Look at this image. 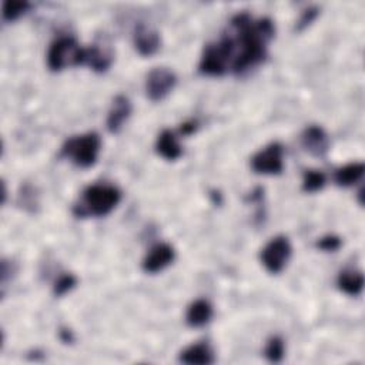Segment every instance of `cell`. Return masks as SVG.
Masks as SVG:
<instances>
[{
    "mask_svg": "<svg viewBox=\"0 0 365 365\" xmlns=\"http://www.w3.org/2000/svg\"><path fill=\"white\" fill-rule=\"evenodd\" d=\"M133 44L137 53L143 57H150L156 54L162 47V37L157 30L138 23L133 32Z\"/></svg>",
    "mask_w": 365,
    "mask_h": 365,
    "instance_id": "9",
    "label": "cell"
},
{
    "mask_svg": "<svg viewBox=\"0 0 365 365\" xmlns=\"http://www.w3.org/2000/svg\"><path fill=\"white\" fill-rule=\"evenodd\" d=\"M327 184V177L320 170H306L303 177V190L306 193L321 191Z\"/></svg>",
    "mask_w": 365,
    "mask_h": 365,
    "instance_id": "18",
    "label": "cell"
},
{
    "mask_svg": "<svg viewBox=\"0 0 365 365\" xmlns=\"http://www.w3.org/2000/svg\"><path fill=\"white\" fill-rule=\"evenodd\" d=\"M337 285H338L340 291H342L344 294L351 296V297H357L362 293L364 275L358 270H352V268L342 270L340 273L338 278H337Z\"/></svg>",
    "mask_w": 365,
    "mask_h": 365,
    "instance_id": "15",
    "label": "cell"
},
{
    "mask_svg": "<svg viewBox=\"0 0 365 365\" xmlns=\"http://www.w3.org/2000/svg\"><path fill=\"white\" fill-rule=\"evenodd\" d=\"M19 201L26 210H29V207H30L32 211H35V207L39 205L37 194L35 193V189L28 184L23 186V191L19 194Z\"/></svg>",
    "mask_w": 365,
    "mask_h": 365,
    "instance_id": "23",
    "label": "cell"
},
{
    "mask_svg": "<svg viewBox=\"0 0 365 365\" xmlns=\"http://www.w3.org/2000/svg\"><path fill=\"white\" fill-rule=\"evenodd\" d=\"M121 191L110 184H93L83 190L80 200L73 205V214L78 218L104 217L120 203Z\"/></svg>",
    "mask_w": 365,
    "mask_h": 365,
    "instance_id": "2",
    "label": "cell"
},
{
    "mask_svg": "<svg viewBox=\"0 0 365 365\" xmlns=\"http://www.w3.org/2000/svg\"><path fill=\"white\" fill-rule=\"evenodd\" d=\"M318 13H320V9L316 8V6H311V8L306 9V11L303 12L300 20H299L297 25H296V30H297V32H303L304 29H307V28L317 19Z\"/></svg>",
    "mask_w": 365,
    "mask_h": 365,
    "instance_id": "24",
    "label": "cell"
},
{
    "mask_svg": "<svg viewBox=\"0 0 365 365\" xmlns=\"http://www.w3.org/2000/svg\"><path fill=\"white\" fill-rule=\"evenodd\" d=\"M179 361L189 365H210L215 362V355L210 344L197 342L183 349L179 355Z\"/></svg>",
    "mask_w": 365,
    "mask_h": 365,
    "instance_id": "12",
    "label": "cell"
},
{
    "mask_svg": "<svg viewBox=\"0 0 365 365\" xmlns=\"http://www.w3.org/2000/svg\"><path fill=\"white\" fill-rule=\"evenodd\" d=\"M86 47H82L76 39L63 36L56 39L47 52V67L52 71H61L71 66L85 64Z\"/></svg>",
    "mask_w": 365,
    "mask_h": 365,
    "instance_id": "4",
    "label": "cell"
},
{
    "mask_svg": "<svg viewBox=\"0 0 365 365\" xmlns=\"http://www.w3.org/2000/svg\"><path fill=\"white\" fill-rule=\"evenodd\" d=\"M364 172H365L364 163H361V162L348 163L335 172L334 181L340 187H351L362 179Z\"/></svg>",
    "mask_w": 365,
    "mask_h": 365,
    "instance_id": "17",
    "label": "cell"
},
{
    "mask_svg": "<svg viewBox=\"0 0 365 365\" xmlns=\"http://www.w3.org/2000/svg\"><path fill=\"white\" fill-rule=\"evenodd\" d=\"M78 285V278L73 275V274H68V273H64V274H61L57 280H56V282H54V285H53V294L56 296V297H63V296H66L67 293H70V291L75 288Z\"/></svg>",
    "mask_w": 365,
    "mask_h": 365,
    "instance_id": "21",
    "label": "cell"
},
{
    "mask_svg": "<svg viewBox=\"0 0 365 365\" xmlns=\"http://www.w3.org/2000/svg\"><path fill=\"white\" fill-rule=\"evenodd\" d=\"M29 9H30L29 2H12V0H8V2L4 4V8H2V18L5 22H15L19 18H22L25 13H28Z\"/></svg>",
    "mask_w": 365,
    "mask_h": 365,
    "instance_id": "20",
    "label": "cell"
},
{
    "mask_svg": "<svg viewBox=\"0 0 365 365\" xmlns=\"http://www.w3.org/2000/svg\"><path fill=\"white\" fill-rule=\"evenodd\" d=\"M291 253H293V247L289 240L285 236H277L261 250L260 260L270 274H280L287 267Z\"/></svg>",
    "mask_w": 365,
    "mask_h": 365,
    "instance_id": "5",
    "label": "cell"
},
{
    "mask_svg": "<svg viewBox=\"0 0 365 365\" xmlns=\"http://www.w3.org/2000/svg\"><path fill=\"white\" fill-rule=\"evenodd\" d=\"M176 258V251L173 246L167 243H159L153 246L149 253L145 254L141 263V268L148 274H156L169 267Z\"/></svg>",
    "mask_w": 365,
    "mask_h": 365,
    "instance_id": "8",
    "label": "cell"
},
{
    "mask_svg": "<svg viewBox=\"0 0 365 365\" xmlns=\"http://www.w3.org/2000/svg\"><path fill=\"white\" fill-rule=\"evenodd\" d=\"M131 102L126 96H116L112 103V109L107 114V130L113 134H117L131 116Z\"/></svg>",
    "mask_w": 365,
    "mask_h": 365,
    "instance_id": "11",
    "label": "cell"
},
{
    "mask_svg": "<svg viewBox=\"0 0 365 365\" xmlns=\"http://www.w3.org/2000/svg\"><path fill=\"white\" fill-rule=\"evenodd\" d=\"M177 85V76L167 67L153 68L145 78V96L152 102H162L166 99Z\"/></svg>",
    "mask_w": 365,
    "mask_h": 365,
    "instance_id": "6",
    "label": "cell"
},
{
    "mask_svg": "<svg viewBox=\"0 0 365 365\" xmlns=\"http://www.w3.org/2000/svg\"><path fill=\"white\" fill-rule=\"evenodd\" d=\"M113 61V56L109 50L102 49L97 44L86 47L85 54V64L89 66L96 73H104L110 68Z\"/></svg>",
    "mask_w": 365,
    "mask_h": 365,
    "instance_id": "16",
    "label": "cell"
},
{
    "mask_svg": "<svg viewBox=\"0 0 365 365\" xmlns=\"http://www.w3.org/2000/svg\"><path fill=\"white\" fill-rule=\"evenodd\" d=\"M214 316L213 306L207 300H196L190 304L186 313V323L191 328L207 325Z\"/></svg>",
    "mask_w": 365,
    "mask_h": 365,
    "instance_id": "14",
    "label": "cell"
},
{
    "mask_svg": "<svg viewBox=\"0 0 365 365\" xmlns=\"http://www.w3.org/2000/svg\"><path fill=\"white\" fill-rule=\"evenodd\" d=\"M264 355L265 358L273 362V364H278L282 361L284 355H285V344H284V340L278 335H274L271 337L268 341H267V345L264 348Z\"/></svg>",
    "mask_w": 365,
    "mask_h": 365,
    "instance_id": "19",
    "label": "cell"
},
{
    "mask_svg": "<svg viewBox=\"0 0 365 365\" xmlns=\"http://www.w3.org/2000/svg\"><path fill=\"white\" fill-rule=\"evenodd\" d=\"M197 128H198V123L196 120H191V121H186L181 124L180 133H183L184 136H189V134H193Z\"/></svg>",
    "mask_w": 365,
    "mask_h": 365,
    "instance_id": "25",
    "label": "cell"
},
{
    "mask_svg": "<svg viewBox=\"0 0 365 365\" xmlns=\"http://www.w3.org/2000/svg\"><path fill=\"white\" fill-rule=\"evenodd\" d=\"M342 241L338 236H334V234H328V236H324L321 237L317 243H316V247L318 250H323V251H327V253H334L337 250H340Z\"/></svg>",
    "mask_w": 365,
    "mask_h": 365,
    "instance_id": "22",
    "label": "cell"
},
{
    "mask_svg": "<svg viewBox=\"0 0 365 365\" xmlns=\"http://www.w3.org/2000/svg\"><path fill=\"white\" fill-rule=\"evenodd\" d=\"M284 148L280 143H271L251 159V169L257 174L278 176L284 170Z\"/></svg>",
    "mask_w": 365,
    "mask_h": 365,
    "instance_id": "7",
    "label": "cell"
},
{
    "mask_svg": "<svg viewBox=\"0 0 365 365\" xmlns=\"http://www.w3.org/2000/svg\"><path fill=\"white\" fill-rule=\"evenodd\" d=\"M274 35L275 28L271 19H253L250 13L241 12L230 20L229 33L214 42V46L223 57L227 70L241 76L265 61L268 43Z\"/></svg>",
    "mask_w": 365,
    "mask_h": 365,
    "instance_id": "1",
    "label": "cell"
},
{
    "mask_svg": "<svg viewBox=\"0 0 365 365\" xmlns=\"http://www.w3.org/2000/svg\"><path fill=\"white\" fill-rule=\"evenodd\" d=\"M301 144L311 156L324 157L330 150V137L323 127L309 126L301 134Z\"/></svg>",
    "mask_w": 365,
    "mask_h": 365,
    "instance_id": "10",
    "label": "cell"
},
{
    "mask_svg": "<svg viewBox=\"0 0 365 365\" xmlns=\"http://www.w3.org/2000/svg\"><path fill=\"white\" fill-rule=\"evenodd\" d=\"M156 152L167 162H176L183 155L181 145L179 144L174 133L170 130H163L159 134L156 140Z\"/></svg>",
    "mask_w": 365,
    "mask_h": 365,
    "instance_id": "13",
    "label": "cell"
},
{
    "mask_svg": "<svg viewBox=\"0 0 365 365\" xmlns=\"http://www.w3.org/2000/svg\"><path fill=\"white\" fill-rule=\"evenodd\" d=\"M59 338H60L64 344H71L73 341H75V335H73V331H70V330L66 328V327L60 328V331H59Z\"/></svg>",
    "mask_w": 365,
    "mask_h": 365,
    "instance_id": "26",
    "label": "cell"
},
{
    "mask_svg": "<svg viewBox=\"0 0 365 365\" xmlns=\"http://www.w3.org/2000/svg\"><path fill=\"white\" fill-rule=\"evenodd\" d=\"M100 148V136L95 131H90L66 140V143L61 145L60 157L70 160L80 169H89L97 163Z\"/></svg>",
    "mask_w": 365,
    "mask_h": 365,
    "instance_id": "3",
    "label": "cell"
}]
</instances>
